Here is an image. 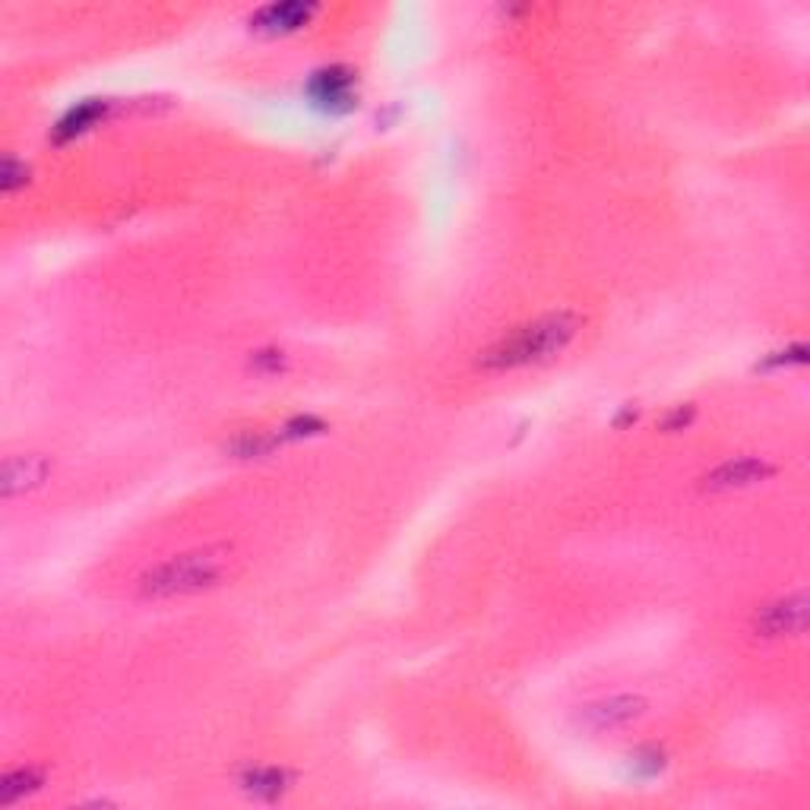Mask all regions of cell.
<instances>
[{"label":"cell","instance_id":"6da1fadb","mask_svg":"<svg viewBox=\"0 0 810 810\" xmlns=\"http://www.w3.org/2000/svg\"><path fill=\"white\" fill-rule=\"evenodd\" d=\"M580 333V317L573 311L544 313L532 323H522L513 333L498 339L491 349H484L478 358L481 371H513L526 364H539L554 354H561L573 336Z\"/></svg>","mask_w":810,"mask_h":810},{"label":"cell","instance_id":"7a4b0ae2","mask_svg":"<svg viewBox=\"0 0 810 810\" xmlns=\"http://www.w3.org/2000/svg\"><path fill=\"white\" fill-rule=\"evenodd\" d=\"M229 563L231 548H226V544L193 548V551L174 554L168 561L149 567L137 582V592H140V599H149V602L197 596V592H207V589L226 580Z\"/></svg>","mask_w":810,"mask_h":810},{"label":"cell","instance_id":"3957f363","mask_svg":"<svg viewBox=\"0 0 810 810\" xmlns=\"http://www.w3.org/2000/svg\"><path fill=\"white\" fill-rule=\"evenodd\" d=\"M808 627V596L791 592L786 599H776L767 608H760L750 621V630L763 640H779V637H798Z\"/></svg>","mask_w":810,"mask_h":810},{"label":"cell","instance_id":"277c9868","mask_svg":"<svg viewBox=\"0 0 810 810\" xmlns=\"http://www.w3.org/2000/svg\"><path fill=\"white\" fill-rule=\"evenodd\" d=\"M643 712H646L643 697H637V693H621V697H608V700H596V703L582 707L580 716H577V722H580L586 731L604 734V731H618V728H627L630 722H637Z\"/></svg>","mask_w":810,"mask_h":810},{"label":"cell","instance_id":"5b68a950","mask_svg":"<svg viewBox=\"0 0 810 810\" xmlns=\"http://www.w3.org/2000/svg\"><path fill=\"white\" fill-rule=\"evenodd\" d=\"M776 472V466L763 457H734L716 466L712 472L700 478V488L703 491H738V488H750V484H760Z\"/></svg>","mask_w":810,"mask_h":810},{"label":"cell","instance_id":"8992f818","mask_svg":"<svg viewBox=\"0 0 810 810\" xmlns=\"http://www.w3.org/2000/svg\"><path fill=\"white\" fill-rule=\"evenodd\" d=\"M51 476V459L42 453H22V457H7L3 469H0V494L7 500L29 494L36 488H42Z\"/></svg>","mask_w":810,"mask_h":810},{"label":"cell","instance_id":"52a82bcc","mask_svg":"<svg viewBox=\"0 0 810 810\" xmlns=\"http://www.w3.org/2000/svg\"><path fill=\"white\" fill-rule=\"evenodd\" d=\"M313 13H317V3H301V0H286V3H270L263 10H257L250 22L253 29L260 32H294L301 26H308Z\"/></svg>","mask_w":810,"mask_h":810},{"label":"cell","instance_id":"ba28073f","mask_svg":"<svg viewBox=\"0 0 810 810\" xmlns=\"http://www.w3.org/2000/svg\"><path fill=\"white\" fill-rule=\"evenodd\" d=\"M352 86H354V73L346 70V67H327L320 73H313L311 80V99L330 111H339V108H349L352 102Z\"/></svg>","mask_w":810,"mask_h":810},{"label":"cell","instance_id":"9c48e42d","mask_svg":"<svg viewBox=\"0 0 810 810\" xmlns=\"http://www.w3.org/2000/svg\"><path fill=\"white\" fill-rule=\"evenodd\" d=\"M111 102H102V99H89V102H80L77 108H70L67 114L61 118V124L54 127V143H67L73 137L86 133L89 127H96L108 114Z\"/></svg>","mask_w":810,"mask_h":810},{"label":"cell","instance_id":"30bf717a","mask_svg":"<svg viewBox=\"0 0 810 810\" xmlns=\"http://www.w3.org/2000/svg\"><path fill=\"white\" fill-rule=\"evenodd\" d=\"M42 786H44V772L39 767L13 769V772H7L3 782H0V804H17L20 798L32 794V791H39Z\"/></svg>","mask_w":810,"mask_h":810},{"label":"cell","instance_id":"8fae6325","mask_svg":"<svg viewBox=\"0 0 810 810\" xmlns=\"http://www.w3.org/2000/svg\"><path fill=\"white\" fill-rule=\"evenodd\" d=\"M244 789L253 794V798H279L282 791L289 789V772L286 769L276 767H263V769H250L244 776Z\"/></svg>","mask_w":810,"mask_h":810},{"label":"cell","instance_id":"7c38bea8","mask_svg":"<svg viewBox=\"0 0 810 810\" xmlns=\"http://www.w3.org/2000/svg\"><path fill=\"white\" fill-rule=\"evenodd\" d=\"M26 181H29V168H26V162H17L13 156H7L3 166H0V190H3V193H13V190L22 188Z\"/></svg>","mask_w":810,"mask_h":810},{"label":"cell","instance_id":"4fadbf2b","mask_svg":"<svg viewBox=\"0 0 810 810\" xmlns=\"http://www.w3.org/2000/svg\"><path fill=\"white\" fill-rule=\"evenodd\" d=\"M630 760H633V769H637L640 776H656V772H662V767H666V750L643 748L637 750Z\"/></svg>","mask_w":810,"mask_h":810},{"label":"cell","instance_id":"5bb4252c","mask_svg":"<svg viewBox=\"0 0 810 810\" xmlns=\"http://www.w3.org/2000/svg\"><path fill=\"white\" fill-rule=\"evenodd\" d=\"M693 416H697L693 406H678L674 412H668L666 421H662V428H666V431H681V428H687V424L693 421Z\"/></svg>","mask_w":810,"mask_h":810}]
</instances>
